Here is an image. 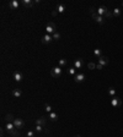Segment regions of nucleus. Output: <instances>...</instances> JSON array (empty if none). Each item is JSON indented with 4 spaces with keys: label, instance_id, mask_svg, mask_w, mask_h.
Instances as JSON below:
<instances>
[{
    "label": "nucleus",
    "instance_id": "f257e3e1",
    "mask_svg": "<svg viewBox=\"0 0 123 137\" xmlns=\"http://www.w3.org/2000/svg\"><path fill=\"white\" fill-rule=\"evenodd\" d=\"M51 75H52V77H54V78L60 77V76H62V67H60V66L53 67L52 70H51Z\"/></svg>",
    "mask_w": 123,
    "mask_h": 137
},
{
    "label": "nucleus",
    "instance_id": "f03ea898",
    "mask_svg": "<svg viewBox=\"0 0 123 137\" xmlns=\"http://www.w3.org/2000/svg\"><path fill=\"white\" fill-rule=\"evenodd\" d=\"M46 31H47L48 34H53V33L57 32V27H55V25L53 22H48L46 25Z\"/></svg>",
    "mask_w": 123,
    "mask_h": 137
},
{
    "label": "nucleus",
    "instance_id": "7ed1b4c3",
    "mask_svg": "<svg viewBox=\"0 0 123 137\" xmlns=\"http://www.w3.org/2000/svg\"><path fill=\"white\" fill-rule=\"evenodd\" d=\"M14 125H15L16 128H22V127L25 126V121H23L21 118H15V120H14Z\"/></svg>",
    "mask_w": 123,
    "mask_h": 137
},
{
    "label": "nucleus",
    "instance_id": "20e7f679",
    "mask_svg": "<svg viewBox=\"0 0 123 137\" xmlns=\"http://www.w3.org/2000/svg\"><path fill=\"white\" fill-rule=\"evenodd\" d=\"M74 80H75L76 83H82V82L86 80V77H85V75H84L82 72H80V74H76V75L74 76Z\"/></svg>",
    "mask_w": 123,
    "mask_h": 137
},
{
    "label": "nucleus",
    "instance_id": "39448f33",
    "mask_svg": "<svg viewBox=\"0 0 123 137\" xmlns=\"http://www.w3.org/2000/svg\"><path fill=\"white\" fill-rule=\"evenodd\" d=\"M111 105H112V107H114V108L121 107V105H122V100H121V98L113 97V98H112V100H111Z\"/></svg>",
    "mask_w": 123,
    "mask_h": 137
},
{
    "label": "nucleus",
    "instance_id": "423d86ee",
    "mask_svg": "<svg viewBox=\"0 0 123 137\" xmlns=\"http://www.w3.org/2000/svg\"><path fill=\"white\" fill-rule=\"evenodd\" d=\"M107 12H108V10H107L106 6H100V8L96 10V14L100 15V16H102V17H105V16L107 15Z\"/></svg>",
    "mask_w": 123,
    "mask_h": 137
},
{
    "label": "nucleus",
    "instance_id": "0eeeda50",
    "mask_svg": "<svg viewBox=\"0 0 123 137\" xmlns=\"http://www.w3.org/2000/svg\"><path fill=\"white\" fill-rule=\"evenodd\" d=\"M52 41H53L52 34H48V33H46L44 36L42 37V43H43V44H49Z\"/></svg>",
    "mask_w": 123,
    "mask_h": 137
},
{
    "label": "nucleus",
    "instance_id": "6e6552de",
    "mask_svg": "<svg viewBox=\"0 0 123 137\" xmlns=\"http://www.w3.org/2000/svg\"><path fill=\"white\" fill-rule=\"evenodd\" d=\"M12 77H14V80H15L16 82H21V81L23 80V75H22L20 71H15V72L12 74Z\"/></svg>",
    "mask_w": 123,
    "mask_h": 137
},
{
    "label": "nucleus",
    "instance_id": "1a4fd4ad",
    "mask_svg": "<svg viewBox=\"0 0 123 137\" xmlns=\"http://www.w3.org/2000/svg\"><path fill=\"white\" fill-rule=\"evenodd\" d=\"M92 18H94L99 25H103V22H105V18H103L102 16L97 15V14H92Z\"/></svg>",
    "mask_w": 123,
    "mask_h": 137
},
{
    "label": "nucleus",
    "instance_id": "9d476101",
    "mask_svg": "<svg viewBox=\"0 0 123 137\" xmlns=\"http://www.w3.org/2000/svg\"><path fill=\"white\" fill-rule=\"evenodd\" d=\"M84 65H85V62H84L82 59H76V60L74 61V67L76 68V70H78V68H81Z\"/></svg>",
    "mask_w": 123,
    "mask_h": 137
},
{
    "label": "nucleus",
    "instance_id": "9b49d317",
    "mask_svg": "<svg viewBox=\"0 0 123 137\" xmlns=\"http://www.w3.org/2000/svg\"><path fill=\"white\" fill-rule=\"evenodd\" d=\"M35 4V1H32V0H22V6L23 8H32Z\"/></svg>",
    "mask_w": 123,
    "mask_h": 137
},
{
    "label": "nucleus",
    "instance_id": "f8f14e48",
    "mask_svg": "<svg viewBox=\"0 0 123 137\" xmlns=\"http://www.w3.org/2000/svg\"><path fill=\"white\" fill-rule=\"evenodd\" d=\"M99 64L102 65V66L107 65V64H108V58H107V56H103V55L100 56V58H99Z\"/></svg>",
    "mask_w": 123,
    "mask_h": 137
},
{
    "label": "nucleus",
    "instance_id": "ddd939ff",
    "mask_svg": "<svg viewBox=\"0 0 123 137\" xmlns=\"http://www.w3.org/2000/svg\"><path fill=\"white\" fill-rule=\"evenodd\" d=\"M16 127H15V125H14V122H6V125H5V130L10 133L12 130H15Z\"/></svg>",
    "mask_w": 123,
    "mask_h": 137
},
{
    "label": "nucleus",
    "instance_id": "4468645a",
    "mask_svg": "<svg viewBox=\"0 0 123 137\" xmlns=\"http://www.w3.org/2000/svg\"><path fill=\"white\" fill-rule=\"evenodd\" d=\"M9 6H10V9H12V10H16V9L20 6V3L17 1V0H12V1H10Z\"/></svg>",
    "mask_w": 123,
    "mask_h": 137
},
{
    "label": "nucleus",
    "instance_id": "2eb2a0df",
    "mask_svg": "<svg viewBox=\"0 0 123 137\" xmlns=\"http://www.w3.org/2000/svg\"><path fill=\"white\" fill-rule=\"evenodd\" d=\"M36 125H40V126H44L46 125V118L44 116H41L36 120Z\"/></svg>",
    "mask_w": 123,
    "mask_h": 137
},
{
    "label": "nucleus",
    "instance_id": "dca6fc26",
    "mask_svg": "<svg viewBox=\"0 0 123 137\" xmlns=\"http://www.w3.org/2000/svg\"><path fill=\"white\" fill-rule=\"evenodd\" d=\"M35 131H36L37 133H42V132H47V130L44 128V126H40V125H36V127H35Z\"/></svg>",
    "mask_w": 123,
    "mask_h": 137
},
{
    "label": "nucleus",
    "instance_id": "f3484780",
    "mask_svg": "<svg viewBox=\"0 0 123 137\" xmlns=\"http://www.w3.org/2000/svg\"><path fill=\"white\" fill-rule=\"evenodd\" d=\"M12 95H14L15 98H20V97L22 95V92H21V89H19V88L14 89V91H12Z\"/></svg>",
    "mask_w": 123,
    "mask_h": 137
},
{
    "label": "nucleus",
    "instance_id": "a211bd4d",
    "mask_svg": "<svg viewBox=\"0 0 123 137\" xmlns=\"http://www.w3.org/2000/svg\"><path fill=\"white\" fill-rule=\"evenodd\" d=\"M65 11V5H63V4H59L58 6H57V12H59V14H63Z\"/></svg>",
    "mask_w": 123,
    "mask_h": 137
},
{
    "label": "nucleus",
    "instance_id": "6ab92c4d",
    "mask_svg": "<svg viewBox=\"0 0 123 137\" xmlns=\"http://www.w3.org/2000/svg\"><path fill=\"white\" fill-rule=\"evenodd\" d=\"M49 119H51L52 121H57V120H58V114H57L55 111L49 113Z\"/></svg>",
    "mask_w": 123,
    "mask_h": 137
},
{
    "label": "nucleus",
    "instance_id": "aec40b11",
    "mask_svg": "<svg viewBox=\"0 0 123 137\" xmlns=\"http://www.w3.org/2000/svg\"><path fill=\"white\" fill-rule=\"evenodd\" d=\"M14 120H15V118L11 114H6L5 115V121L6 122H14Z\"/></svg>",
    "mask_w": 123,
    "mask_h": 137
},
{
    "label": "nucleus",
    "instance_id": "412c9836",
    "mask_svg": "<svg viewBox=\"0 0 123 137\" xmlns=\"http://www.w3.org/2000/svg\"><path fill=\"white\" fill-rule=\"evenodd\" d=\"M108 94L111 97H116V88L114 87H110L108 88Z\"/></svg>",
    "mask_w": 123,
    "mask_h": 137
},
{
    "label": "nucleus",
    "instance_id": "4be33fe9",
    "mask_svg": "<svg viewBox=\"0 0 123 137\" xmlns=\"http://www.w3.org/2000/svg\"><path fill=\"white\" fill-rule=\"evenodd\" d=\"M68 72H69V75L75 76V75H76V74H75V72H76V68H75L74 66H73V67H69V68H68Z\"/></svg>",
    "mask_w": 123,
    "mask_h": 137
},
{
    "label": "nucleus",
    "instance_id": "5701e85b",
    "mask_svg": "<svg viewBox=\"0 0 123 137\" xmlns=\"http://www.w3.org/2000/svg\"><path fill=\"white\" fill-rule=\"evenodd\" d=\"M59 66L60 67L67 66V59H59Z\"/></svg>",
    "mask_w": 123,
    "mask_h": 137
},
{
    "label": "nucleus",
    "instance_id": "b1692460",
    "mask_svg": "<svg viewBox=\"0 0 123 137\" xmlns=\"http://www.w3.org/2000/svg\"><path fill=\"white\" fill-rule=\"evenodd\" d=\"M94 55L97 56V58L102 56V51H101V49H95V50H94Z\"/></svg>",
    "mask_w": 123,
    "mask_h": 137
},
{
    "label": "nucleus",
    "instance_id": "393cba45",
    "mask_svg": "<svg viewBox=\"0 0 123 137\" xmlns=\"http://www.w3.org/2000/svg\"><path fill=\"white\" fill-rule=\"evenodd\" d=\"M10 135H11V136H14V137H20V132L17 131V128L12 130V131L10 132Z\"/></svg>",
    "mask_w": 123,
    "mask_h": 137
},
{
    "label": "nucleus",
    "instance_id": "a878e982",
    "mask_svg": "<svg viewBox=\"0 0 123 137\" xmlns=\"http://www.w3.org/2000/svg\"><path fill=\"white\" fill-rule=\"evenodd\" d=\"M52 37H53V41H59L60 39V34L58 32H55V33L52 34Z\"/></svg>",
    "mask_w": 123,
    "mask_h": 137
},
{
    "label": "nucleus",
    "instance_id": "bb28decb",
    "mask_svg": "<svg viewBox=\"0 0 123 137\" xmlns=\"http://www.w3.org/2000/svg\"><path fill=\"white\" fill-rule=\"evenodd\" d=\"M112 14H113V16H117V17H118V16L121 15V10H119L118 8H116V9L113 10V12H112Z\"/></svg>",
    "mask_w": 123,
    "mask_h": 137
},
{
    "label": "nucleus",
    "instance_id": "cd10ccee",
    "mask_svg": "<svg viewBox=\"0 0 123 137\" xmlns=\"http://www.w3.org/2000/svg\"><path fill=\"white\" fill-rule=\"evenodd\" d=\"M44 110H46V111H47V113H48V114H49V113H52V111H53V110H52V107H51V105H49V104H46V105H44Z\"/></svg>",
    "mask_w": 123,
    "mask_h": 137
},
{
    "label": "nucleus",
    "instance_id": "c85d7f7f",
    "mask_svg": "<svg viewBox=\"0 0 123 137\" xmlns=\"http://www.w3.org/2000/svg\"><path fill=\"white\" fill-rule=\"evenodd\" d=\"M27 137H36V131H27Z\"/></svg>",
    "mask_w": 123,
    "mask_h": 137
},
{
    "label": "nucleus",
    "instance_id": "c756f323",
    "mask_svg": "<svg viewBox=\"0 0 123 137\" xmlns=\"http://www.w3.org/2000/svg\"><path fill=\"white\" fill-rule=\"evenodd\" d=\"M87 67L90 68V70H94V68H96V64H94V62H89V64H87Z\"/></svg>",
    "mask_w": 123,
    "mask_h": 137
},
{
    "label": "nucleus",
    "instance_id": "7c9ffc66",
    "mask_svg": "<svg viewBox=\"0 0 123 137\" xmlns=\"http://www.w3.org/2000/svg\"><path fill=\"white\" fill-rule=\"evenodd\" d=\"M96 68H97V70H102L103 66H102V65H100V64H97V65H96Z\"/></svg>",
    "mask_w": 123,
    "mask_h": 137
},
{
    "label": "nucleus",
    "instance_id": "2f4dec72",
    "mask_svg": "<svg viewBox=\"0 0 123 137\" xmlns=\"http://www.w3.org/2000/svg\"><path fill=\"white\" fill-rule=\"evenodd\" d=\"M90 12H91V14H95V9L91 8V9H90Z\"/></svg>",
    "mask_w": 123,
    "mask_h": 137
},
{
    "label": "nucleus",
    "instance_id": "473e14b6",
    "mask_svg": "<svg viewBox=\"0 0 123 137\" xmlns=\"http://www.w3.org/2000/svg\"><path fill=\"white\" fill-rule=\"evenodd\" d=\"M74 137H80V135H76V136H74Z\"/></svg>",
    "mask_w": 123,
    "mask_h": 137
},
{
    "label": "nucleus",
    "instance_id": "72a5a7b5",
    "mask_svg": "<svg viewBox=\"0 0 123 137\" xmlns=\"http://www.w3.org/2000/svg\"><path fill=\"white\" fill-rule=\"evenodd\" d=\"M122 5H123V3H122Z\"/></svg>",
    "mask_w": 123,
    "mask_h": 137
}]
</instances>
